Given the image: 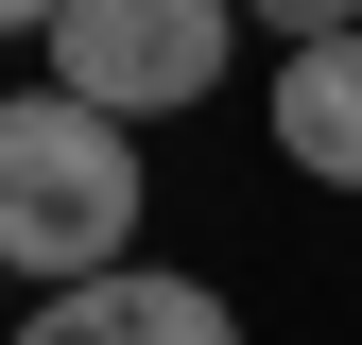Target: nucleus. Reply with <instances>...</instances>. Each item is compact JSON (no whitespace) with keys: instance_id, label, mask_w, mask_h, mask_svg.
<instances>
[{"instance_id":"nucleus-6","label":"nucleus","mask_w":362,"mask_h":345,"mask_svg":"<svg viewBox=\"0 0 362 345\" xmlns=\"http://www.w3.org/2000/svg\"><path fill=\"white\" fill-rule=\"evenodd\" d=\"M52 18H69V0H0V35H52Z\"/></svg>"},{"instance_id":"nucleus-1","label":"nucleus","mask_w":362,"mask_h":345,"mask_svg":"<svg viewBox=\"0 0 362 345\" xmlns=\"http://www.w3.org/2000/svg\"><path fill=\"white\" fill-rule=\"evenodd\" d=\"M121 242H139V121L69 104V86H35V104H0V276H121Z\"/></svg>"},{"instance_id":"nucleus-2","label":"nucleus","mask_w":362,"mask_h":345,"mask_svg":"<svg viewBox=\"0 0 362 345\" xmlns=\"http://www.w3.org/2000/svg\"><path fill=\"white\" fill-rule=\"evenodd\" d=\"M224 35H242V0H69L52 18V86L104 121H190L224 86Z\"/></svg>"},{"instance_id":"nucleus-5","label":"nucleus","mask_w":362,"mask_h":345,"mask_svg":"<svg viewBox=\"0 0 362 345\" xmlns=\"http://www.w3.org/2000/svg\"><path fill=\"white\" fill-rule=\"evenodd\" d=\"M259 35H276V52H328V35H362V0H242Z\"/></svg>"},{"instance_id":"nucleus-3","label":"nucleus","mask_w":362,"mask_h":345,"mask_svg":"<svg viewBox=\"0 0 362 345\" xmlns=\"http://www.w3.org/2000/svg\"><path fill=\"white\" fill-rule=\"evenodd\" d=\"M18 345H242V311H224L207 276L121 259V276H86V293H35V328H18Z\"/></svg>"},{"instance_id":"nucleus-4","label":"nucleus","mask_w":362,"mask_h":345,"mask_svg":"<svg viewBox=\"0 0 362 345\" xmlns=\"http://www.w3.org/2000/svg\"><path fill=\"white\" fill-rule=\"evenodd\" d=\"M276 156L310 172V190H362V35L276 52Z\"/></svg>"}]
</instances>
